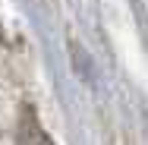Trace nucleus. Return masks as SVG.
<instances>
[{
    "label": "nucleus",
    "instance_id": "1",
    "mask_svg": "<svg viewBox=\"0 0 148 145\" xmlns=\"http://www.w3.org/2000/svg\"><path fill=\"white\" fill-rule=\"evenodd\" d=\"M16 145H54V142L44 133V126L35 120V114L25 111L22 120H19V129H16Z\"/></svg>",
    "mask_w": 148,
    "mask_h": 145
}]
</instances>
